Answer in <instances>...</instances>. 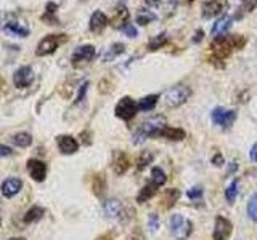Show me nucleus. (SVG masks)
Here are the masks:
<instances>
[{
  "label": "nucleus",
  "mask_w": 257,
  "mask_h": 240,
  "mask_svg": "<svg viewBox=\"0 0 257 240\" xmlns=\"http://www.w3.org/2000/svg\"><path fill=\"white\" fill-rule=\"evenodd\" d=\"M56 142H58V149L61 154L64 156H71V154H74V152H77L79 149V142L72 138V136L69 134H61L56 138Z\"/></svg>",
  "instance_id": "4468645a"
},
{
  "label": "nucleus",
  "mask_w": 257,
  "mask_h": 240,
  "mask_svg": "<svg viewBox=\"0 0 257 240\" xmlns=\"http://www.w3.org/2000/svg\"><path fill=\"white\" fill-rule=\"evenodd\" d=\"M122 32L127 36V37H131V38H134V37H137L139 36V32H137V28L134 26L132 22H127L125 26L122 28Z\"/></svg>",
  "instance_id": "c9c22d12"
},
{
  "label": "nucleus",
  "mask_w": 257,
  "mask_h": 240,
  "mask_svg": "<svg viewBox=\"0 0 257 240\" xmlns=\"http://www.w3.org/2000/svg\"><path fill=\"white\" fill-rule=\"evenodd\" d=\"M104 188H106V181H104V178L101 174H96L93 178V192L96 196H101Z\"/></svg>",
  "instance_id": "f704fd0d"
},
{
  "label": "nucleus",
  "mask_w": 257,
  "mask_h": 240,
  "mask_svg": "<svg viewBox=\"0 0 257 240\" xmlns=\"http://www.w3.org/2000/svg\"><path fill=\"white\" fill-rule=\"evenodd\" d=\"M156 136H161V138H167V140H171V141H182V140H185L187 133H185L182 128H174V126H167L166 125L164 128H161Z\"/></svg>",
  "instance_id": "a211bd4d"
},
{
  "label": "nucleus",
  "mask_w": 257,
  "mask_h": 240,
  "mask_svg": "<svg viewBox=\"0 0 257 240\" xmlns=\"http://www.w3.org/2000/svg\"><path fill=\"white\" fill-rule=\"evenodd\" d=\"M10 240H26V238H23V237H13V238H10Z\"/></svg>",
  "instance_id": "de8ad7c7"
},
{
  "label": "nucleus",
  "mask_w": 257,
  "mask_h": 240,
  "mask_svg": "<svg viewBox=\"0 0 257 240\" xmlns=\"http://www.w3.org/2000/svg\"><path fill=\"white\" fill-rule=\"evenodd\" d=\"M211 118L215 125H219L223 130H228V128L235 124L236 120V112L233 109H225V108H215L211 114Z\"/></svg>",
  "instance_id": "423d86ee"
},
{
  "label": "nucleus",
  "mask_w": 257,
  "mask_h": 240,
  "mask_svg": "<svg viewBox=\"0 0 257 240\" xmlns=\"http://www.w3.org/2000/svg\"><path fill=\"white\" fill-rule=\"evenodd\" d=\"M249 157H251V160L252 162H255L257 164V142L252 146V149H251V154H249Z\"/></svg>",
  "instance_id": "37998d69"
},
{
  "label": "nucleus",
  "mask_w": 257,
  "mask_h": 240,
  "mask_svg": "<svg viewBox=\"0 0 257 240\" xmlns=\"http://www.w3.org/2000/svg\"><path fill=\"white\" fill-rule=\"evenodd\" d=\"M147 2H148L150 5H158V4L161 2V0H147Z\"/></svg>",
  "instance_id": "49530a36"
},
{
  "label": "nucleus",
  "mask_w": 257,
  "mask_h": 240,
  "mask_svg": "<svg viewBox=\"0 0 257 240\" xmlns=\"http://www.w3.org/2000/svg\"><path fill=\"white\" fill-rule=\"evenodd\" d=\"M190 94H191V90L188 86L177 85V86H172L171 90L166 93L164 100H166V104L169 108H179L183 102H187Z\"/></svg>",
  "instance_id": "39448f33"
},
{
  "label": "nucleus",
  "mask_w": 257,
  "mask_h": 240,
  "mask_svg": "<svg viewBox=\"0 0 257 240\" xmlns=\"http://www.w3.org/2000/svg\"><path fill=\"white\" fill-rule=\"evenodd\" d=\"M0 226H2V220H0Z\"/></svg>",
  "instance_id": "09e8293b"
},
{
  "label": "nucleus",
  "mask_w": 257,
  "mask_h": 240,
  "mask_svg": "<svg viewBox=\"0 0 257 240\" xmlns=\"http://www.w3.org/2000/svg\"><path fill=\"white\" fill-rule=\"evenodd\" d=\"M227 6H228L227 0H206L203 5V16L204 18H212V16L222 13Z\"/></svg>",
  "instance_id": "f8f14e48"
},
{
  "label": "nucleus",
  "mask_w": 257,
  "mask_h": 240,
  "mask_svg": "<svg viewBox=\"0 0 257 240\" xmlns=\"http://www.w3.org/2000/svg\"><path fill=\"white\" fill-rule=\"evenodd\" d=\"M5 30L8 32V34L16 36V37H26V36L29 34V30H28L26 28H23L20 22H15V21L8 22V24H7V28H5Z\"/></svg>",
  "instance_id": "393cba45"
},
{
  "label": "nucleus",
  "mask_w": 257,
  "mask_h": 240,
  "mask_svg": "<svg viewBox=\"0 0 257 240\" xmlns=\"http://www.w3.org/2000/svg\"><path fill=\"white\" fill-rule=\"evenodd\" d=\"M28 170H29L31 178L37 182H42L47 176V165L42 162V160H37V158L28 160Z\"/></svg>",
  "instance_id": "9b49d317"
},
{
  "label": "nucleus",
  "mask_w": 257,
  "mask_h": 240,
  "mask_svg": "<svg viewBox=\"0 0 257 240\" xmlns=\"http://www.w3.org/2000/svg\"><path fill=\"white\" fill-rule=\"evenodd\" d=\"M167 42V36L166 34H159L156 37H153L150 42H148V48L151 52H155V50H159V48H163V45H166Z\"/></svg>",
  "instance_id": "7c9ffc66"
},
{
  "label": "nucleus",
  "mask_w": 257,
  "mask_h": 240,
  "mask_svg": "<svg viewBox=\"0 0 257 240\" xmlns=\"http://www.w3.org/2000/svg\"><path fill=\"white\" fill-rule=\"evenodd\" d=\"M188 198H191V200H198V198H201L203 197V188H199V186H196V188H193V189H190L188 190Z\"/></svg>",
  "instance_id": "e433bc0d"
},
{
  "label": "nucleus",
  "mask_w": 257,
  "mask_h": 240,
  "mask_svg": "<svg viewBox=\"0 0 257 240\" xmlns=\"http://www.w3.org/2000/svg\"><path fill=\"white\" fill-rule=\"evenodd\" d=\"M231 230H233L231 221L223 218V216H217L214 232H212V238L214 240H227L231 236Z\"/></svg>",
  "instance_id": "1a4fd4ad"
},
{
  "label": "nucleus",
  "mask_w": 257,
  "mask_h": 240,
  "mask_svg": "<svg viewBox=\"0 0 257 240\" xmlns=\"http://www.w3.org/2000/svg\"><path fill=\"white\" fill-rule=\"evenodd\" d=\"M169 229H171V234L177 240H187L191 236L193 224L190 220L183 218L179 213H175L171 216V220H169Z\"/></svg>",
  "instance_id": "7ed1b4c3"
},
{
  "label": "nucleus",
  "mask_w": 257,
  "mask_h": 240,
  "mask_svg": "<svg viewBox=\"0 0 257 240\" xmlns=\"http://www.w3.org/2000/svg\"><path fill=\"white\" fill-rule=\"evenodd\" d=\"M87 86H88V84H84V85H82V88H80V92H79V96H77V102L84 100V96H85V92H87Z\"/></svg>",
  "instance_id": "79ce46f5"
},
{
  "label": "nucleus",
  "mask_w": 257,
  "mask_h": 240,
  "mask_svg": "<svg viewBox=\"0 0 257 240\" xmlns=\"http://www.w3.org/2000/svg\"><path fill=\"white\" fill-rule=\"evenodd\" d=\"M32 82H34V70L29 66H23L15 72L13 76V84L18 88H28Z\"/></svg>",
  "instance_id": "9d476101"
},
{
  "label": "nucleus",
  "mask_w": 257,
  "mask_h": 240,
  "mask_svg": "<svg viewBox=\"0 0 257 240\" xmlns=\"http://www.w3.org/2000/svg\"><path fill=\"white\" fill-rule=\"evenodd\" d=\"M153 158H155V154L153 152H150V150H143L142 154L139 156V158H137V168L142 172V170H145L151 162H153Z\"/></svg>",
  "instance_id": "bb28decb"
},
{
  "label": "nucleus",
  "mask_w": 257,
  "mask_h": 240,
  "mask_svg": "<svg viewBox=\"0 0 257 240\" xmlns=\"http://www.w3.org/2000/svg\"><path fill=\"white\" fill-rule=\"evenodd\" d=\"M203 37H204V32H203V30H198V32H196V37L193 38V42H199V38L203 40Z\"/></svg>",
  "instance_id": "c03bdc74"
},
{
  "label": "nucleus",
  "mask_w": 257,
  "mask_h": 240,
  "mask_svg": "<svg viewBox=\"0 0 257 240\" xmlns=\"http://www.w3.org/2000/svg\"><path fill=\"white\" fill-rule=\"evenodd\" d=\"M12 154H13L12 148H8V146H4V144H0V158H2V157H8V156H12Z\"/></svg>",
  "instance_id": "58836bf2"
},
{
  "label": "nucleus",
  "mask_w": 257,
  "mask_h": 240,
  "mask_svg": "<svg viewBox=\"0 0 257 240\" xmlns=\"http://www.w3.org/2000/svg\"><path fill=\"white\" fill-rule=\"evenodd\" d=\"M96 240H112V236H111L109 232H108V234H103V236H100V237L96 238Z\"/></svg>",
  "instance_id": "a18cd8bd"
},
{
  "label": "nucleus",
  "mask_w": 257,
  "mask_h": 240,
  "mask_svg": "<svg viewBox=\"0 0 257 240\" xmlns=\"http://www.w3.org/2000/svg\"><path fill=\"white\" fill-rule=\"evenodd\" d=\"M13 142L18 148H28L32 142V136L29 133H18V134L13 136Z\"/></svg>",
  "instance_id": "c756f323"
},
{
  "label": "nucleus",
  "mask_w": 257,
  "mask_h": 240,
  "mask_svg": "<svg viewBox=\"0 0 257 240\" xmlns=\"http://www.w3.org/2000/svg\"><path fill=\"white\" fill-rule=\"evenodd\" d=\"M95 46L93 45H80L77 46L74 53L71 56V62L74 66H79V64H84V62H90L95 58Z\"/></svg>",
  "instance_id": "6e6552de"
},
{
  "label": "nucleus",
  "mask_w": 257,
  "mask_h": 240,
  "mask_svg": "<svg viewBox=\"0 0 257 240\" xmlns=\"http://www.w3.org/2000/svg\"><path fill=\"white\" fill-rule=\"evenodd\" d=\"M44 208H40V206H32L29 208V210L26 212V214H24V222L26 224H31V222H37L42 220V216H44Z\"/></svg>",
  "instance_id": "5701e85b"
},
{
  "label": "nucleus",
  "mask_w": 257,
  "mask_h": 240,
  "mask_svg": "<svg viewBox=\"0 0 257 240\" xmlns=\"http://www.w3.org/2000/svg\"><path fill=\"white\" fill-rule=\"evenodd\" d=\"M127 20H128V10L125 6H119L117 10H116V14H114V18L111 20V24L114 28H119V29H122L125 24H127Z\"/></svg>",
  "instance_id": "412c9836"
},
{
  "label": "nucleus",
  "mask_w": 257,
  "mask_h": 240,
  "mask_svg": "<svg viewBox=\"0 0 257 240\" xmlns=\"http://www.w3.org/2000/svg\"><path fill=\"white\" fill-rule=\"evenodd\" d=\"M158 100H159V96L158 94H148V96H145V98H142L140 101H139V110H151L153 108L156 106V102H158Z\"/></svg>",
  "instance_id": "b1692460"
},
{
  "label": "nucleus",
  "mask_w": 257,
  "mask_h": 240,
  "mask_svg": "<svg viewBox=\"0 0 257 240\" xmlns=\"http://www.w3.org/2000/svg\"><path fill=\"white\" fill-rule=\"evenodd\" d=\"M246 44V40L243 37L238 36H222L214 38V42L211 44V50L214 52V56L217 60H225L231 54L233 50L241 48Z\"/></svg>",
  "instance_id": "f257e3e1"
},
{
  "label": "nucleus",
  "mask_w": 257,
  "mask_h": 240,
  "mask_svg": "<svg viewBox=\"0 0 257 240\" xmlns=\"http://www.w3.org/2000/svg\"><path fill=\"white\" fill-rule=\"evenodd\" d=\"M238 184H239L238 180H233L230 182V186L227 188V190H225V198L228 200V204H233L236 200V196H238Z\"/></svg>",
  "instance_id": "c85d7f7f"
},
{
  "label": "nucleus",
  "mask_w": 257,
  "mask_h": 240,
  "mask_svg": "<svg viewBox=\"0 0 257 240\" xmlns=\"http://www.w3.org/2000/svg\"><path fill=\"white\" fill-rule=\"evenodd\" d=\"M241 2L244 4V8H247V12H249V10H252V8L255 6L257 0H241Z\"/></svg>",
  "instance_id": "ea45409f"
},
{
  "label": "nucleus",
  "mask_w": 257,
  "mask_h": 240,
  "mask_svg": "<svg viewBox=\"0 0 257 240\" xmlns=\"http://www.w3.org/2000/svg\"><path fill=\"white\" fill-rule=\"evenodd\" d=\"M164 126H166V118L163 116L151 117L148 120H145V122L139 126V130H137L135 134H134V142L140 144L145 140L153 138V136H156L158 132L161 130V128H164Z\"/></svg>",
  "instance_id": "f03ea898"
},
{
  "label": "nucleus",
  "mask_w": 257,
  "mask_h": 240,
  "mask_svg": "<svg viewBox=\"0 0 257 240\" xmlns=\"http://www.w3.org/2000/svg\"><path fill=\"white\" fill-rule=\"evenodd\" d=\"M156 190H158V188L155 186V184H147L140 192H139V196H137V202L139 204H145V202H148V200L151 198V197H155V194H156Z\"/></svg>",
  "instance_id": "4be33fe9"
},
{
  "label": "nucleus",
  "mask_w": 257,
  "mask_h": 240,
  "mask_svg": "<svg viewBox=\"0 0 257 240\" xmlns=\"http://www.w3.org/2000/svg\"><path fill=\"white\" fill-rule=\"evenodd\" d=\"M56 4H53V2H50L47 5V12H45V14L42 16V20L44 21H47L48 24H55V13H56Z\"/></svg>",
  "instance_id": "72a5a7b5"
},
{
  "label": "nucleus",
  "mask_w": 257,
  "mask_h": 240,
  "mask_svg": "<svg viewBox=\"0 0 257 240\" xmlns=\"http://www.w3.org/2000/svg\"><path fill=\"white\" fill-rule=\"evenodd\" d=\"M124 45L122 44H114L111 46V50L108 53H104V61H111V60H114L117 54L120 53H124Z\"/></svg>",
  "instance_id": "473e14b6"
},
{
  "label": "nucleus",
  "mask_w": 257,
  "mask_h": 240,
  "mask_svg": "<svg viewBox=\"0 0 257 240\" xmlns=\"http://www.w3.org/2000/svg\"><path fill=\"white\" fill-rule=\"evenodd\" d=\"M179 197H180V190L179 189H174V188L172 189H166L163 197H161V205H163L164 208H172L177 204Z\"/></svg>",
  "instance_id": "aec40b11"
},
{
  "label": "nucleus",
  "mask_w": 257,
  "mask_h": 240,
  "mask_svg": "<svg viewBox=\"0 0 257 240\" xmlns=\"http://www.w3.org/2000/svg\"><path fill=\"white\" fill-rule=\"evenodd\" d=\"M148 226H150L151 232H156V230H158V228H159L158 214H155V213H151V214H150V218H148Z\"/></svg>",
  "instance_id": "4c0bfd02"
},
{
  "label": "nucleus",
  "mask_w": 257,
  "mask_h": 240,
  "mask_svg": "<svg viewBox=\"0 0 257 240\" xmlns=\"http://www.w3.org/2000/svg\"><path fill=\"white\" fill-rule=\"evenodd\" d=\"M128 166H131V160H128L127 154H124L122 150H116L112 156V170L116 174H124Z\"/></svg>",
  "instance_id": "2eb2a0df"
},
{
  "label": "nucleus",
  "mask_w": 257,
  "mask_h": 240,
  "mask_svg": "<svg viewBox=\"0 0 257 240\" xmlns=\"http://www.w3.org/2000/svg\"><path fill=\"white\" fill-rule=\"evenodd\" d=\"M66 38L68 37L64 34H50V36L44 37L37 45L36 54L37 56H48V54L55 53L63 42H66Z\"/></svg>",
  "instance_id": "20e7f679"
},
{
  "label": "nucleus",
  "mask_w": 257,
  "mask_h": 240,
  "mask_svg": "<svg viewBox=\"0 0 257 240\" xmlns=\"http://www.w3.org/2000/svg\"><path fill=\"white\" fill-rule=\"evenodd\" d=\"M21 188H23V181L21 180H18V178H8V180H5L2 182V186H0V190H2V194L5 197L10 198V197L18 194V192L21 190Z\"/></svg>",
  "instance_id": "f3484780"
},
{
  "label": "nucleus",
  "mask_w": 257,
  "mask_h": 240,
  "mask_svg": "<svg viewBox=\"0 0 257 240\" xmlns=\"http://www.w3.org/2000/svg\"><path fill=\"white\" fill-rule=\"evenodd\" d=\"M231 22H233V18H231L230 14L220 16V18L214 22V26H212V36H214V38L222 37V36L227 34V30L231 28Z\"/></svg>",
  "instance_id": "dca6fc26"
},
{
  "label": "nucleus",
  "mask_w": 257,
  "mask_h": 240,
  "mask_svg": "<svg viewBox=\"0 0 257 240\" xmlns=\"http://www.w3.org/2000/svg\"><path fill=\"white\" fill-rule=\"evenodd\" d=\"M103 212H104V214L108 216V218H112V220H119V218H122V216L125 214L122 204H120L119 200H116V198L106 200V202L103 204Z\"/></svg>",
  "instance_id": "ddd939ff"
},
{
  "label": "nucleus",
  "mask_w": 257,
  "mask_h": 240,
  "mask_svg": "<svg viewBox=\"0 0 257 240\" xmlns=\"http://www.w3.org/2000/svg\"><path fill=\"white\" fill-rule=\"evenodd\" d=\"M167 178H166V173L161 170L159 166H155L151 170V184H155L156 188H161L163 184H166Z\"/></svg>",
  "instance_id": "a878e982"
},
{
  "label": "nucleus",
  "mask_w": 257,
  "mask_h": 240,
  "mask_svg": "<svg viewBox=\"0 0 257 240\" xmlns=\"http://www.w3.org/2000/svg\"><path fill=\"white\" fill-rule=\"evenodd\" d=\"M137 110H139V106H137V102L131 98V96H124V98L116 104V109H114L116 117L125 120V122L135 117Z\"/></svg>",
  "instance_id": "0eeeda50"
},
{
  "label": "nucleus",
  "mask_w": 257,
  "mask_h": 240,
  "mask_svg": "<svg viewBox=\"0 0 257 240\" xmlns=\"http://www.w3.org/2000/svg\"><path fill=\"white\" fill-rule=\"evenodd\" d=\"M247 216L257 222V192L249 198V202H247Z\"/></svg>",
  "instance_id": "2f4dec72"
},
{
  "label": "nucleus",
  "mask_w": 257,
  "mask_h": 240,
  "mask_svg": "<svg viewBox=\"0 0 257 240\" xmlns=\"http://www.w3.org/2000/svg\"><path fill=\"white\" fill-rule=\"evenodd\" d=\"M155 20H156V14L150 10H145V8L137 13V22H139L140 26H147L148 22L155 21Z\"/></svg>",
  "instance_id": "cd10ccee"
},
{
  "label": "nucleus",
  "mask_w": 257,
  "mask_h": 240,
  "mask_svg": "<svg viewBox=\"0 0 257 240\" xmlns=\"http://www.w3.org/2000/svg\"><path fill=\"white\" fill-rule=\"evenodd\" d=\"M108 24H109V20L106 18V14L98 10V12H95L90 18V30L98 34V32H101Z\"/></svg>",
  "instance_id": "6ab92c4d"
},
{
  "label": "nucleus",
  "mask_w": 257,
  "mask_h": 240,
  "mask_svg": "<svg viewBox=\"0 0 257 240\" xmlns=\"http://www.w3.org/2000/svg\"><path fill=\"white\" fill-rule=\"evenodd\" d=\"M212 164H214V165H217V166H220V165H223V157H222L220 154H217V156H214V157H212Z\"/></svg>",
  "instance_id": "a19ab883"
}]
</instances>
